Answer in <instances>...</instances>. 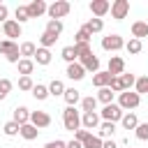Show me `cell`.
Here are the masks:
<instances>
[{"mask_svg":"<svg viewBox=\"0 0 148 148\" xmlns=\"http://www.w3.org/2000/svg\"><path fill=\"white\" fill-rule=\"evenodd\" d=\"M0 53L9 60V62H16L21 60V44L16 42H9V39H0Z\"/></svg>","mask_w":148,"mask_h":148,"instance_id":"6da1fadb","label":"cell"},{"mask_svg":"<svg viewBox=\"0 0 148 148\" xmlns=\"http://www.w3.org/2000/svg\"><path fill=\"white\" fill-rule=\"evenodd\" d=\"M62 125H65V130H69V132L81 130V113H79L74 106H67V109L62 111Z\"/></svg>","mask_w":148,"mask_h":148,"instance_id":"7a4b0ae2","label":"cell"},{"mask_svg":"<svg viewBox=\"0 0 148 148\" xmlns=\"http://www.w3.org/2000/svg\"><path fill=\"white\" fill-rule=\"evenodd\" d=\"M72 12V5L67 2V0H56V2H51L49 5V18H53V21H60V18H65L67 14Z\"/></svg>","mask_w":148,"mask_h":148,"instance_id":"3957f363","label":"cell"},{"mask_svg":"<svg viewBox=\"0 0 148 148\" xmlns=\"http://www.w3.org/2000/svg\"><path fill=\"white\" fill-rule=\"evenodd\" d=\"M139 104H141V95H136V92H132V90H123V92L118 95V106H120L123 111L136 109Z\"/></svg>","mask_w":148,"mask_h":148,"instance_id":"277c9868","label":"cell"},{"mask_svg":"<svg viewBox=\"0 0 148 148\" xmlns=\"http://www.w3.org/2000/svg\"><path fill=\"white\" fill-rule=\"evenodd\" d=\"M123 116H125V111L118 104H106L102 109V113H99V118L102 120H109V123H118V120H123Z\"/></svg>","mask_w":148,"mask_h":148,"instance_id":"5b68a950","label":"cell"},{"mask_svg":"<svg viewBox=\"0 0 148 148\" xmlns=\"http://www.w3.org/2000/svg\"><path fill=\"white\" fill-rule=\"evenodd\" d=\"M127 14H130V0H113L111 2V16L116 21L127 18Z\"/></svg>","mask_w":148,"mask_h":148,"instance_id":"8992f818","label":"cell"},{"mask_svg":"<svg viewBox=\"0 0 148 148\" xmlns=\"http://www.w3.org/2000/svg\"><path fill=\"white\" fill-rule=\"evenodd\" d=\"M2 35H5L9 42H14L16 37H21V23H16V18H7V21L2 23Z\"/></svg>","mask_w":148,"mask_h":148,"instance_id":"52a82bcc","label":"cell"},{"mask_svg":"<svg viewBox=\"0 0 148 148\" xmlns=\"http://www.w3.org/2000/svg\"><path fill=\"white\" fill-rule=\"evenodd\" d=\"M123 46H125V39L120 35H106V37H102V49L104 51H120Z\"/></svg>","mask_w":148,"mask_h":148,"instance_id":"ba28073f","label":"cell"},{"mask_svg":"<svg viewBox=\"0 0 148 148\" xmlns=\"http://www.w3.org/2000/svg\"><path fill=\"white\" fill-rule=\"evenodd\" d=\"M30 123L37 127V130H44L51 125V116L46 111H30Z\"/></svg>","mask_w":148,"mask_h":148,"instance_id":"9c48e42d","label":"cell"},{"mask_svg":"<svg viewBox=\"0 0 148 148\" xmlns=\"http://www.w3.org/2000/svg\"><path fill=\"white\" fill-rule=\"evenodd\" d=\"M99 125H102V118H99L97 111H90V113H83L81 116V127L83 130H97Z\"/></svg>","mask_w":148,"mask_h":148,"instance_id":"30bf717a","label":"cell"},{"mask_svg":"<svg viewBox=\"0 0 148 148\" xmlns=\"http://www.w3.org/2000/svg\"><path fill=\"white\" fill-rule=\"evenodd\" d=\"M90 12H92L95 18H102L104 14L111 12V2H109V0H92V2H90Z\"/></svg>","mask_w":148,"mask_h":148,"instance_id":"8fae6325","label":"cell"},{"mask_svg":"<svg viewBox=\"0 0 148 148\" xmlns=\"http://www.w3.org/2000/svg\"><path fill=\"white\" fill-rule=\"evenodd\" d=\"M111 76H123L125 74V60L120 56H111L109 58V69H106Z\"/></svg>","mask_w":148,"mask_h":148,"instance_id":"7c38bea8","label":"cell"},{"mask_svg":"<svg viewBox=\"0 0 148 148\" xmlns=\"http://www.w3.org/2000/svg\"><path fill=\"white\" fill-rule=\"evenodd\" d=\"M79 62L83 65V69H86V72H92V74H97V72H99V58H97L95 53H88V56H86V58H81Z\"/></svg>","mask_w":148,"mask_h":148,"instance_id":"4fadbf2b","label":"cell"},{"mask_svg":"<svg viewBox=\"0 0 148 148\" xmlns=\"http://www.w3.org/2000/svg\"><path fill=\"white\" fill-rule=\"evenodd\" d=\"M28 12H30V18H37V16H42V14L49 12V5H46L44 0H32V2L28 5Z\"/></svg>","mask_w":148,"mask_h":148,"instance_id":"5bb4252c","label":"cell"},{"mask_svg":"<svg viewBox=\"0 0 148 148\" xmlns=\"http://www.w3.org/2000/svg\"><path fill=\"white\" fill-rule=\"evenodd\" d=\"M67 76H69L72 81H81V79L86 76L83 65H81V62H72V65H67Z\"/></svg>","mask_w":148,"mask_h":148,"instance_id":"9a60e30c","label":"cell"},{"mask_svg":"<svg viewBox=\"0 0 148 148\" xmlns=\"http://www.w3.org/2000/svg\"><path fill=\"white\" fill-rule=\"evenodd\" d=\"M111 74L109 72H97V74H92V86H97V88H109L111 86Z\"/></svg>","mask_w":148,"mask_h":148,"instance_id":"2e32d148","label":"cell"},{"mask_svg":"<svg viewBox=\"0 0 148 148\" xmlns=\"http://www.w3.org/2000/svg\"><path fill=\"white\" fill-rule=\"evenodd\" d=\"M132 37H134V39L148 37V23H146V21H134V23H132Z\"/></svg>","mask_w":148,"mask_h":148,"instance_id":"e0dca14e","label":"cell"},{"mask_svg":"<svg viewBox=\"0 0 148 148\" xmlns=\"http://www.w3.org/2000/svg\"><path fill=\"white\" fill-rule=\"evenodd\" d=\"M14 123H18V125H28L30 123V111L25 109V106H16L14 109V118H12Z\"/></svg>","mask_w":148,"mask_h":148,"instance_id":"ac0fdd59","label":"cell"},{"mask_svg":"<svg viewBox=\"0 0 148 148\" xmlns=\"http://www.w3.org/2000/svg\"><path fill=\"white\" fill-rule=\"evenodd\" d=\"M32 72H35V60L21 58V60H18V74H21V76H30Z\"/></svg>","mask_w":148,"mask_h":148,"instance_id":"d6986e66","label":"cell"},{"mask_svg":"<svg viewBox=\"0 0 148 148\" xmlns=\"http://www.w3.org/2000/svg\"><path fill=\"white\" fill-rule=\"evenodd\" d=\"M99 130V139L104 141V139H109V136H113V132H116V123H109V120H102V125L97 127Z\"/></svg>","mask_w":148,"mask_h":148,"instance_id":"ffe728a7","label":"cell"},{"mask_svg":"<svg viewBox=\"0 0 148 148\" xmlns=\"http://www.w3.org/2000/svg\"><path fill=\"white\" fill-rule=\"evenodd\" d=\"M49 95H51V92H49V86H44V83H35V88H32V97H35L37 102H44Z\"/></svg>","mask_w":148,"mask_h":148,"instance_id":"44dd1931","label":"cell"},{"mask_svg":"<svg viewBox=\"0 0 148 148\" xmlns=\"http://www.w3.org/2000/svg\"><path fill=\"white\" fill-rule=\"evenodd\" d=\"M62 97H65V102H67V106H76V102H81V92H79L76 88H67Z\"/></svg>","mask_w":148,"mask_h":148,"instance_id":"7402d4cb","label":"cell"},{"mask_svg":"<svg viewBox=\"0 0 148 148\" xmlns=\"http://www.w3.org/2000/svg\"><path fill=\"white\" fill-rule=\"evenodd\" d=\"M120 125H123L125 130H136V127H139V118H136V113H130V111H127V113L123 116Z\"/></svg>","mask_w":148,"mask_h":148,"instance_id":"603a6c76","label":"cell"},{"mask_svg":"<svg viewBox=\"0 0 148 148\" xmlns=\"http://www.w3.org/2000/svg\"><path fill=\"white\" fill-rule=\"evenodd\" d=\"M37 134H39V130H37L32 123H28V125H21V136H23L25 141H32V139H37Z\"/></svg>","mask_w":148,"mask_h":148,"instance_id":"cb8c5ba5","label":"cell"},{"mask_svg":"<svg viewBox=\"0 0 148 148\" xmlns=\"http://www.w3.org/2000/svg\"><path fill=\"white\" fill-rule=\"evenodd\" d=\"M32 60H35L37 65H49V62H51V51H49V49H42V46H39Z\"/></svg>","mask_w":148,"mask_h":148,"instance_id":"d4e9b609","label":"cell"},{"mask_svg":"<svg viewBox=\"0 0 148 148\" xmlns=\"http://www.w3.org/2000/svg\"><path fill=\"white\" fill-rule=\"evenodd\" d=\"M113 95H116V92H113L111 88H99V92H97V102H102L104 106H106V104H113Z\"/></svg>","mask_w":148,"mask_h":148,"instance_id":"484cf974","label":"cell"},{"mask_svg":"<svg viewBox=\"0 0 148 148\" xmlns=\"http://www.w3.org/2000/svg\"><path fill=\"white\" fill-rule=\"evenodd\" d=\"M62 21H53V18H49L46 21V32H51V35H56V37H60L62 35Z\"/></svg>","mask_w":148,"mask_h":148,"instance_id":"4316f807","label":"cell"},{"mask_svg":"<svg viewBox=\"0 0 148 148\" xmlns=\"http://www.w3.org/2000/svg\"><path fill=\"white\" fill-rule=\"evenodd\" d=\"M65 90H67V88H65V83H62L60 79H53V81L49 83V92H51L53 97H58V95H65Z\"/></svg>","mask_w":148,"mask_h":148,"instance_id":"83f0119b","label":"cell"},{"mask_svg":"<svg viewBox=\"0 0 148 148\" xmlns=\"http://www.w3.org/2000/svg\"><path fill=\"white\" fill-rule=\"evenodd\" d=\"M81 109H83V113H90V111H95V109H97V97H92V95H88V97H81Z\"/></svg>","mask_w":148,"mask_h":148,"instance_id":"f1b7e54d","label":"cell"},{"mask_svg":"<svg viewBox=\"0 0 148 148\" xmlns=\"http://www.w3.org/2000/svg\"><path fill=\"white\" fill-rule=\"evenodd\" d=\"M35 53H37V46L32 44V42H23L21 44V58H35Z\"/></svg>","mask_w":148,"mask_h":148,"instance_id":"f546056e","label":"cell"},{"mask_svg":"<svg viewBox=\"0 0 148 148\" xmlns=\"http://www.w3.org/2000/svg\"><path fill=\"white\" fill-rule=\"evenodd\" d=\"M60 56H62V60H65L67 65L76 62V58H79V56H76V49H74V46H65V49L60 51Z\"/></svg>","mask_w":148,"mask_h":148,"instance_id":"4dcf8cb0","label":"cell"},{"mask_svg":"<svg viewBox=\"0 0 148 148\" xmlns=\"http://www.w3.org/2000/svg\"><path fill=\"white\" fill-rule=\"evenodd\" d=\"M90 35H95V32H102V28H104V23H102V18H90L86 25H83Z\"/></svg>","mask_w":148,"mask_h":148,"instance_id":"1f68e13d","label":"cell"},{"mask_svg":"<svg viewBox=\"0 0 148 148\" xmlns=\"http://www.w3.org/2000/svg\"><path fill=\"white\" fill-rule=\"evenodd\" d=\"M25 21H30L28 5H18V7H16V23H25Z\"/></svg>","mask_w":148,"mask_h":148,"instance_id":"d6a6232c","label":"cell"},{"mask_svg":"<svg viewBox=\"0 0 148 148\" xmlns=\"http://www.w3.org/2000/svg\"><path fill=\"white\" fill-rule=\"evenodd\" d=\"M125 49H127V53H132V56H136V53H141V49H143V44H141V39H130L127 44H125Z\"/></svg>","mask_w":148,"mask_h":148,"instance_id":"836d02e7","label":"cell"},{"mask_svg":"<svg viewBox=\"0 0 148 148\" xmlns=\"http://www.w3.org/2000/svg\"><path fill=\"white\" fill-rule=\"evenodd\" d=\"M2 132H5L7 136H16V134H21V125H18V123H14V120H9V123H5Z\"/></svg>","mask_w":148,"mask_h":148,"instance_id":"e575fe53","label":"cell"},{"mask_svg":"<svg viewBox=\"0 0 148 148\" xmlns=\"http://www.w3.org/2000/svg\"><path fill=\"white\" fill-rule=\"evenodd\" d=\"M90 37H92V35L81 25V30H79V32H76V37H74V44H90Z\"/></svg>","mask_w":148,"mask_h":148,"instance_id":"d590c367","label":"cell"},{"mask_svg":"<svg viewBox=\"0 0 148 148\" xmlns=\"http://www.w3.org/2000/svg\"><path fill=\"white\" fill-rule=\"evenodd\" d=\"M56 39H58L56 35H51V32H46V30H44V32H42V37H39V44H42V49H49V46H53V44H56Z\"/></svg>","mask_w":148,"mask_h":148,"instance_id":"8d00e7d4","label":"cell"},{"mask_svg":"<svg viewBox=\"0 0 148 148\" xmlns=\"http://www.w3.org/2000/svg\"><path fill=\"white\" fill-rule=\"evenodd\" d=\"M102 146H104V141L99 136H92V134H88L83 141V148H102Z\"/></svg>","mask_w":148,"mask_h":148,"instance_id":"74e56055","label":"cell"},{"mask_svg":"<svg viewBox=\"0 0 148 148\" xmlns=\"http://www.w3.org/2000/svg\"><path fill=\"white\" fill-rule=\"evenodd\" d=\"M134 88H136V90H134L136 95H146V92H148V76H139L136 83H134Z\"/></svg>","mask_w":148,"mask_h":148,"instance_id":"f35d334b","label":"cell"},{"mask_svg":"<svg viewBox=\"0 0 148 148\" xmlns=\"http://www.w3.org/2000/svg\"><path fill=\"white\" fill-rule=\"evenodd\" d=\"M134 134H136L139 141H148V123H139V127L134 130Z\"/></svg>","mask_w":148,"mask_h":148,"instance_id":"ab89813d","label":"cell"},{"mask_svg":"<svg viewBox=\"0 0 148 148\" xmlns=\"http://www.w3.org/2000/svg\"><path fill=\"white\" fill-rule=\"evenodd\" d=\"M74 49H76V56H79V60H81V58H86L88 53H92L90 44H74Z\"/></svg>","mask_w":148,"mask_h":148,"instance_id":"60d3db41","label":"cell"},{"mask_svg":"<svg viewBox=\"0 0 148 148\" xmlns=\"http://www.w3.org/2000/svg\"><path fill=\"white\" fill-rule=\"evenodd\" d=\"M12 90V81L9 79H0V99H5Z\"/></svg>","mask_w":148,"mask_h":148,"instance_id":"b9f144b4","label":"cell"},{"mask_svg":"<svg viewBox=\"0 0 148 148\" xmlns=\"http://www.w3.org/2000/svg\"><path fill=\"white\" fill-rule=\"evenodd\" d=\"M120 81H123V86H125V90H130L134 83H136V76L134 74H123L120 76Z\"/></svg>","mask_w":148,"mask_h":148,"instance_id":"7bdbcfd3","label":"cell"},{"mask_svg":"<svg viewBox=\"0 0 148 148\" xmlns=\"http://www.w3.org/2000/svg\"><path fill=\"white\" fill-rule=\"evenodd\" d=\"M18 88H21V90H32L35 83H32L30 76H21V79H18Z\"/></svg>","mask_w":148,"mask_h":148,"instance_id":"ee69618b","label":"cell"},{"mask_svg":"<svg viewBox=\"0 0 148 148\" xmlns=\"http://www.w3.org/2000/svg\"><path fill=\"white\" fill-rule=\"evenodd\" d=\"M109 88H111L113 92H118V95H120V92L125 90V86H123V81H120V76H113V79H111V86H109Z\"/></svg>","mask_w":148,"mask_h":148,"instance_id":"f6af8a7d","label":"cell"},{"mask_svg":"<svg viewBox=\"0 0 148 148\" xmlns=\"http://www.w3.org/2000/svg\"><path fill=\"white\" fill-rule=\"evenodd\" d=\"M88 134H90V132H88V130H76V132H74V139H76V141H81V143H83V141H86V136H88Z\"/></svg>","mask_w":148,"mask_h":148,"instance_id":"bcb514c9","label":"cell"},{"mask_svg":"<svg viewBox=\"0 0 148 148\" xmlns=\"http://www.w3.org/2000/svg\"><path fill=\"white\" fill-rule=\"evenodd\" d=\"M44 148H67V143H65V141H60V139H56V141H49Z\"/></svg>","mask_w":148,"mask_h":148,"instance_id":"7dc6e473","label":"cell"},{"mask_svg":"<svg viewBox=\"0 0 148 148\" xmlns=\"http://www.w3.org/2000/svg\"><path fill=\"white\" fill-rule=\"evenodd\" d=\"M7 16H9L7 5H0V23H5V21H7Z\"/></svg>","mask_w":148,"mask_h":148,"instance_id":"c3c4849f","label":"cell"},{"mask_svg":"<svg viewBox=\"0 0 148 148\" xmlns=\"http://www.w3.org/2000/svg\"><path fill=\"white\" fill-rule=\"evenodd\" d=\"M67 148H83V143L76 141V139H72V141H67Z\"/></svg>","mask_w":148,"mask_h":148,"instance_id":"681fc988","label":"cell"},{"mask_svg":"<svg viewBox=\"0 0 148 148\" xmlns=\"http://www.w3.org/2000/svg\"><path fill=\"white\" fill-rule=\"evenodd\" d=\"M102 148H118V146H116V143L109 139V141H104V146H102Z\"/></svg>","mask_w":148,"mask_h":148,"instance_id":"f907efd6","label":"cell"},{"mask_svg":"<svg viewBox=\"0 0 148 148\" xmlns=\"http://www.w3.org/2000/svg\"><path fill=\"white\" fill-rule=\"evenodd\" d=\"M0 35H2V25H0Z\"/></svg>","mask_w":148,"mask_h":148,"instance_id":"816d5d0a","label":"cell"}]
</instances>
